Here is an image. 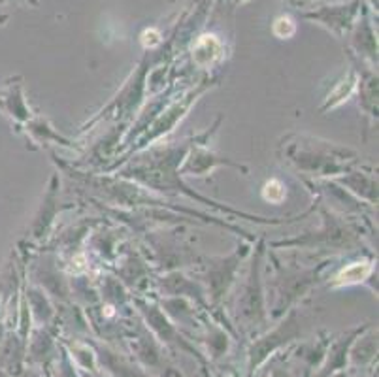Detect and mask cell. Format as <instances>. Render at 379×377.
Instances as JSON below:
<instances>
[{
  "label": "cell",
  "instance_id": "6da1fadb",
  "mask_svg": "<svg viewBox=\"0 0 379 377\" xmlns=\"http://www.w3.org/2000/svg\"><path fill=\"white\" fill-rule=\"evenodd\" d=\"M274 32H276L279 38H289V36L294 34V23L291 17H279L274 23Z\"/></svg>",
  "mask_w": 379,
  "mask_h": 377
}]
</instances>
